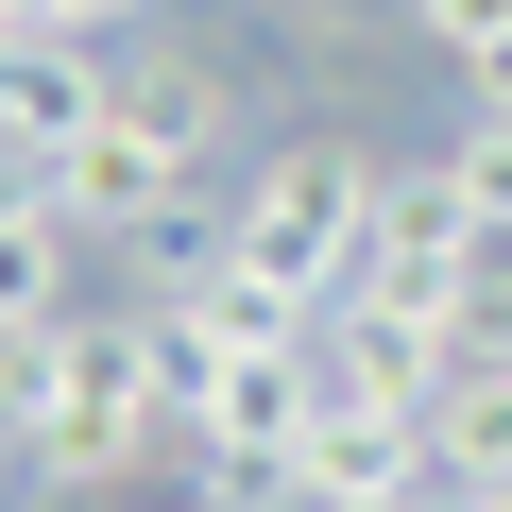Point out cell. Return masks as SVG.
Instances as JSON below:
<instances>
[{
    "mask_svg": "<svg viewBox=\"0 0 512 512\" xmlns=\"http://www.w3.org/2000/svg\"><path fill=\"white\" fill-rule=\"evenodd\" d=\"M495 256H512V239H495V222L461 205V171H444V154H410V171L376 154V239H359V274H342V308H376V325L444 342V308H461V291L495 274Z\"/></svg>",
    "mask_w": 512,
    "mask_h": 512,
    "instance_id": "cell-1",
    "label": "cell"
},
{
    "mask_svg": "<svg viewBox=\"0 0 512 512\" xmlns=\"http://www.w3.org/2000/svg\"><path fill=\"white\" fill-rule=\"evenodd\" d=\"M222 239L256 256V274H308V291L342 308L359 239H376V154H342V137H291V154H256V171H239V205H222Z\"/></svg>",
    "mask_w": 512,
    "mask_h": 512,
    "instance_id": "cell-2",
    "label": "cell"
},
{
    "mask_svg": "<svg viewBox=\"0 0 512 512\" xmlns=\"http://www.w3.org/2000/svg\"><path fill=\"white\" fill-rule=\"evenodd\" d=\"M308 410H325V359H308V342H291V359H222V376L188 393V427H171V444L274 512V495H291V444H308Z\"/></svg>",
    "mask_w": 512,
    "mask_h": 512,
    "instance_id": "cell-3",
    "label": "cell"
},
{
    "mask_svg": "<svg viewBox=\"0 0 512 512\" xmlns=\"http://www.w3.org/2000/svg\"><path fill=\"white\" fill-rule=\"evenodd\" d=\"M52 205H69L86 239H154L171 205H205V171H188V154H171V137L120 103V86H103V103L52 137Z\"/></svg>",
    "mask_w": 512,
    "mask_h": 512,
    "instance_id": "cell-4",
    "label": "cell"
},
{
    "mask_svg": "<svg viewBox=\"0 0 512 512\" xmlns=\"http://www.w3.org/2000/svg\"><path fill=\"white\" fill-rule=\"evenodd\" d=\"M18 461H35L52 495H120V478H154V461H171V393H154V342H137L120 376L52 393V410L18 427Z\"/></svg>",
    "mask_w": 512,
    "mask_h": 512,
    "instance_id": "cell-5",
    "label": "cell"
},
{
    "mask_svg": "<svg viewBox=\"0 0 512 512\" xmlns=\"http://www.w3.org/2000/svg\"><path fill=\"white\" fill-rule=\"evenodd\" d=\"M393 478H427V410H342V393H325L274 512H342V495H393Z\"/></svg>",
    "mask_w": 512,
    "mask_h": 512,
    "instance_id": "cell-6",
    "label": "cell"
},
{
    "mask_svg": "<svg viewBox=\"0 0 512 512\" xmlns=\"http://www.w3.org/2000/svg\"><path fill=\"white\" fill-rule=\"evenodd\" d=\"M103 86H120V103H137V120H154L188 171H222V137H239V86H222L205 52H154V35H120V52H103Z\"/></svg>",
    "mask_w": 512,
    "mask_h": 512,
    "instance_id": "cell-7",
    "label": "cell"
},
{
    "mask_svg": "<svg viewBox=\"0 0 512 512\" xmlns=\"http://www.w3.org/2000/svg\"><path fill=\"white\" fill-rule=\"evenodd\" d=\"M69 274H86V222H69L52 188H18V205H0V342L69 325Z\"/></svg>",
    "mask_w": 512,
    "mask_h": 512,
    "instance_id": "cell-8",
    "label": "cell"
},
{
    "mask_svg": "<svg viewBox=\"0 0 512 512\" xmlns=\"http://www.w3.org/2000/svg\"><path fill=\"white\" fill-rule=\"evenodd\" d=\"M427 478H444V495H512V359L427 393Z\"/></svg>",
    "mask_w": 512,
    "mask_h": 512,
    "instance_id": "cell-9",
    "label": "cell"
},
{
    "mask_svg": "<svg viewBox=\"0 0 512 512\" xmlns=\"http://www.w3.org/2000/svg\"><path fill=\"white\" fill-rule=\"evenodd\" d=\"M444 171H461V205H478V222L512 239V103H478V120L444 137Z\"/></svg>",
    "mask_w": 512,
    "mask_h": 512,
    "instance_id": "cell-10",
    "label": "cell"
},
{
    "mask_svg": "<svg viewBox=\"0 0 512 512\" xmlns=\"http://www.w3.org/2000/svg\"><path fill=\"white\" fill-rule=\"evenodd\" d=\"M342 512H478V495H444V478H393V495H342Z\"/></svg>",
    "mask_w": 512,
    "mask_h": 512,
    "instance_id": "cell-11",
    "label": "cell"
},
{
    "mask_svg": "<svg viewBox=\"0 0 512 512\" xmlns=\"http://www.w3.org/2000/svg\"><path fill=\"white\" fill-rule=\"evenodd\" d=\"M478 512H512V495H478Z\"/></svg>",
    "mask_w": 512,
    "mask_h": 512,
    "instance_id": "cell-12",
    "label": "cell"
}]
</instances>
